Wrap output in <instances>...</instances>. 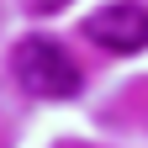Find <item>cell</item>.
Here are the masks:
<instances>
[{"mask_svg": "<svg viewBox=\"0 0 148 148\" xmlns=\"http://www.w3.org/2000/svg\"><path fill=\"white\" fill-rule=\"evenodd\" d=\"M16 79H21V90H32V95H42V101L79 95V64H74L53 37H27V42L16 48Z\"/></svg>", "mask_w": 148, "mask_h": 148, "instance_id": "6da1fadb", "label": "cell"}, {"mask_svg": "<svg viewBox=\"0 0 148 148\" xmlns=\"http://www.w3.org/2000/svg\"><path fill=\"white\" fill-rule=\"evenodd\" d=\"M85 32L95 37L106 53H138V48H148V5L116 0V5H106V11L90 16Z\"/></svg>", "mask_w": 148, "mask_h": 148, "instance_id": "7a4b0ae2", "label": "cell"}, {"mask_svg": "<svg viewBox=\"0 0 148 148\" xmlns=\"http://www.w3.org/2000/svg\"><path fill=\"white\" fill-rule=\"evenodd\" d=\"M32 5H37V11H58L64 0H32Z\"/></svg>", "mask_w": 148, "mask_h": 148, "instance_id": "3957f363", "label": "cell"}]
</instances>
